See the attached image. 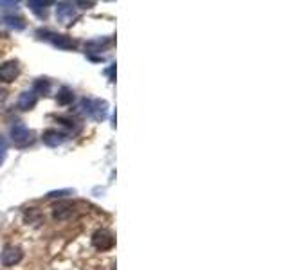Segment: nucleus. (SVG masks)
<instances>
[{"label": "nucleus", "mask_w": 288, "mask_h": 270, "mask_svg": "<svg viewBox=\"0 0 288 270\" xmlns=\"http://www.w3.org/2000/svg\"><path fill=\"white\" fill-rule=\"evenodd\" d=\"M6 22L9 25H11V27H16V29H22V27H24V24H22V20L20 18H11V16H9V18H6Z\"/></svg>", "instance_id": "nucleus-15"}, {"label": "nucleus", "mask_w": 288, "mask_h": 270, "mask_svg": "<svg viewBox=\"0 0 288 270\" xmlns=\"http://www.w3.org/2000/svg\"><path fill=\"white\" fill-rule=\"evenodd\" d=\"M6 99H7V92H6V90H2V88H0V107H2L4 103H6Z\"/></svg>", "instance_id": "nucleus-16"}, {"label": "nucleus", "mask_w": 288, "mask_h": 270, "mask_svg": "<svg viewBox=\"0 0 288 270\" xmlns=\"http://www.w3.org/2000/svg\"><path fill=\"white\" fill-rule=\"evenodd\" d=\"M29 7L32 9V13H36L40 18H44L47 15V2H29Z\"/></svg>", "instance_id": "nucleus-12"}, {"label": "nucleus", "mask_w": 288, "mask_h": 270, "mask_svg": "<svg viewBox=\"0 0 288 270\" xmlns=\"http://www.w3.org/2000/svg\"><path fill=\"white\" fill-rule=\"evenodd\" d=\"M11 139H13L15 146L24 148V146L31 144L32 143V132L31 130H27L22 123H16V125L11 128Z\"/></svg>", "instance_id": "nucleus-1"}, {"label": "nucleus", "mask_w": 288, "mask_h": 270, "mask_svg": "<svg viewBox=\"0 0 288 270\" xmlns=\"http://www.w3.org/2000/svg\"><path fill=\"white\" fill-rule=\"evenodd\" d=\"M52 36V44L60 47V49H72L74 47V42H72L69 36H65V34H51Z\"/></svg>", "instance_id": "nucleus-10"}, {"label": "nucleus", "mask_w": 288, "mask_h": 270, "mask_svg": "<svg viewBox=\"0 0 288 270\" xmlns=\"http://www.w3.org/2000/svg\"><path fill=\"white\" fill-rule=\"evenodd\" d=\"M20 69H18V63L16 62H6L0 65V81L4 83H11L16 79Z\"/></svg>", "instance_id": "nucleus-4"}, {"label": "nucleus", "mask_w": 288, "mask_h": 270, "mask_svg": "<svg viewBox=\"0 0 288 270\" xmlns=\"http://www.w3.org/2000/svg\"><path fill=\"white\" fill-rule=\"evenodd\" d=\"M87 113L96 121L105 119L106 117V103L105 101H87Z\"/></svg>", "instance_id": "nucleus-6"}, {"label": "nucleus", "mask_w": 288, "mask_h": 270, "mask_svg": "<svg viewBox=\"0 0 288 270\" xmlns=\"http://www.w3.org/2000/svg\"><path fill=\"white\" fill-rule=\"evenodd\" d=\"M22 258H24V252H22V249L13 247V245L6 247L4 252H2V265H6V267H13V265L20 263Z\"/></svg>", "instance_id": "nucleus-3"}, {"label": "nucleus", "mask_w": 288, "mask_h": 270, "mask_svg": "<svg viewBox=\"0 0 288 270\" xmlns=\"http://www.w3.org/2000/svg\"><path fill=\"white\" fill-rule=\"evenodd\" d=\"M49 87H51L49 81H47L45 78H40V79H36V83H34V90H32V92H34V94H36V92L45 94V92H49Z\"/></svg>", "instance_id": "nucleus-13"}, {"label": "nucleus", "mask_w": 288, "mask_h": 270, "mask_svg": "<svg viewBox=\"0 0 288 270\" xmlns=\"http://www.w3.org/2000/svg\"><path fill=\"white\" fill-rule=\"evenodd\" d=\"M44 143L51 148H56V146H61L67 141V135L63 132H58V130H47L44 133Z\"/></svg>", "instance_id": "nucleus-7"}, {"label": "nucleus", "mask_w": 288, "mask_h": 270, "mask_svg": "<svg viewBox=\"0 0 288 270\" xmlns=\"http://www.w3.org/2000/svg\"><path fill=\"white\" fill-rule=\"evenodd\" d=\"M114 243H115L114 236L108 231H105V229L96 231L94 236H92V245L96 247L97 251H110L114 247Z\"/></svg>", "instance_id": "nucleus-2"}, {"label": "nucleus", "mask_w": 288, "mask_h": 270, "mask_svg": "<svg viewBox=\"0 0 288 270\" xmlns=\"http://www.w3.org/2000/svg\"><path fill=\"white\" fill-rule=\"evenodd\" d=\"M72 101H74V92H72L71 88L63 87L60 90V94H58V103L60 105H69Z\"/></svg>", "instance_id": "nucleus-11"}, {"label": "nucleus", "mask_w": 288, "mask_h": 270, "mask_svg": "<svg viewBox=\"0 0 288 270\" xmlns=\"http://www.w3.org/2000/svg\"><path fill=\"white\" fill-rule=\"evenodd\" d=\"M56 15L60 22H63V24H69L72 18H74V6L72 4H60L56 7Z\"/></svg>", "instance_id": "nucleus-8"}, {"label": "nucleus", "mask_w": 288, "mask_h": 270, "mask_svg": "<svg viewBox=\"0 0 288 270\" xmlns=\"http://www.w3.org/2000/svg\"><path fill=\"white\" fill-rule=\"evenodd\" d=\"M69 193H71V191H54V193H51V195L49 196H65V195H69Z\"/></svg>", "instance_id": "nucleus-17"}, {"label": "nucleus", "mask_w": 288, "mask_h": 270, "mask_svg": "<svg viewBox=\"0 0 288 270\" xmlns=\"http://www.w3.org/2000/svg\"><path fill=\"white\" fill-rule=\"evenodd\" d=\"M72 213H74V206L71 202H58L52 207V218L56 222H63L67 218H71Z\"/></svg>", "instance_id": "nucleus-5"}, {"label": "nucleus", "mask_w": 288, "mask_h": 270, "mask_svg": "<svg viewBox=\"0 0 288 270\" xmlns=\"http://www.w3.org/2000/svg\"><path fill=\"white\" fill-rule=\"evenodd\" d=\"M36 101H38V95L34 94V92H22V95L18 97V108L22 110H31L34 105H36Z\"/></svg>", "instance_id": "nucleus-9"}, {"label": "nucleus", "mask_w": 288, "mask_h": 270, "mask_svg": "<svg viewBox=\"0 0 288 270\" xmlns=\"http://www.w3.org/2000/svg\"><path fill=\"white\" fill-rule=\"evenodd\" d=\"M6 151H7V143H6V139L0 135V162L6 159Z\"/></svg>", "instance_id": "nucleus-14"}]
</instances>
